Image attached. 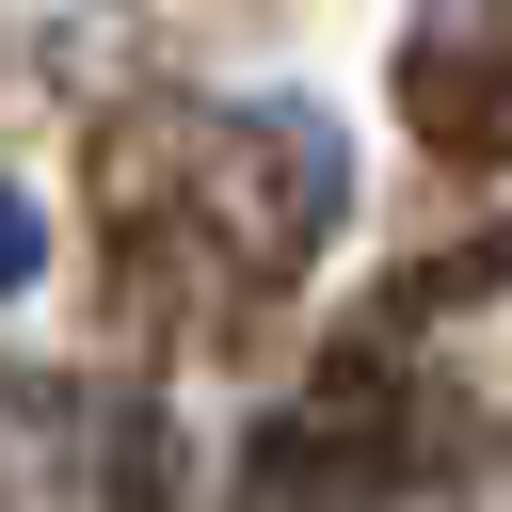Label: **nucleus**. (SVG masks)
I'll return each mask as SVG.
<instances>
[{
	"instance_id": "1",
	"label": "nucleus",
	"mask_w": 512,
	"mask_h": 512,
	"mask_svg": "<svg viewBox=\"0 0 512 512\" xmlns=\"http://www.w3.org/2000/svg\"><path fill=\"white\" fill-rule=\"evenodd\" d=\"M16 272H32V208L0 192V288H16Z\"/></svg>"
}]
</instances>
